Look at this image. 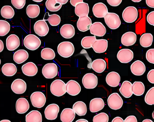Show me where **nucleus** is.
I'll use <instances>...</instances> for the list:
<instances>
[{"label":"nucleus","mask_w":154,"mask_h":122,"mask_svg":"<svg viewBox=\"0 0 154 122\" xmlns=\"http://www.w3.org/2000/svg\"><path fill=\"white\" fill-rule=\"evenodd\" d=\"M29 58V53L24 49H20L14 53L13 59L17 64H21L25 62Z\"/></svg>","instance_id":"obj_31"},{"label":"nucleus","mask_w":154,"mask_h":122,"mask_svg":"<svg viewBox=\"0 0 154 122\" xmlns=\"http://www.w3.org/2000/svg\"><path fill=\"white\" fill-rule=\"evenodd\" d=\"M106 67L107 63L103 59H97L92 62V69L98 73L103 72L105 70Z\"/></svg>","instance_id":"obj_30"},{"label":"nucleus","mask_w":154,"mask_h":122,"mask_svg":"<svg viewBox=\"0 0 154 122\" xmlns=\"http://www.w3.org/2000/svg\"><path fill=\"white\" fill-rule=\"evenodd\" d=\"M30 100L32 105L37 108H41L45 105L46 98L44 93L36 91L31 94Z\"/></svg>","instance_id":"obj_7"},{"label":"nucleus","mask_w":154,"mask_h":122,"mask_svg":"<svg viewBox=\"0 0 154 122\" xmlns=\"http://www.w3.org/2000/svg\"><path fill=\"white\" fill-rule=\"evenodd\" d=\"M2 71L5 76L12 77L17 73V66L13 63H8L2 66Z\"/></svg>","instance_id":"obj_33"},{"label":"nucleus","mask_w":154,"mask_h":122,"mask_svg":"<svg viewBox=\"0 0 154 122\" xmlns=\"http://www.w3.org/2000/svg\"><path fill=\"white\" fill-rule=\"evenodd\" d=\"M154 11L149 13L148 14L146 17L147 21L148 23L150 25H152V26H154Z\"/></svg>","instance_id":"obj_48"},{"label":"nucleus","mask_w":154,"mask_h":122,"mask_svg":"<svg viewBox=\"0 0 154 122\" xmlns=\"http://www.w3.org/2000/svg\"><path fill=\"white\" fill-rule=\"evenodd\" d=\"M44 20H48L51 26H56L59 25L61 22V17L58 14H49V13L46 12L44 16Z\"/></svg>","instance_id":"obj_35"},{"label":"nucleus","mask_w":154,"mask_h":122,"mask_svg":"<svg viewBox=\"0 0 154 122\" xmlns=\"http://www.w3.org/2000/svg\"><path fill=\"white\" fill-rule=\"evenodd\" d=\"M111 122H124V120L120 117H116L112 119Z\"/></svg>","instance_id":"obj_54"},{"label":"nucleus","mask_w":154,"mask_h":122,"mask_svg":"<svg viewBox=\"0 0 154 122\" xmlns=\"http://www.w3.org/2000/svg\"><path fill=\"white\" fill-rule=\"evenodd\" d=\"M92 24L91 18L88 16L80 17L77 22V27L80 31L85 32L90 30Z\"/></svg>","instance_id":"obj_21"},{"label":"nucleus","mask_w":154,"mask_h":122,"mask_svg":"<svg viewBox=\"0 0 154 122\" xmlns=\"http://www.w3.org/2000/svg\"><path fill=\"white\" fill-rule=\"evenodd\" d=\"M121 94L124 97L129 98L132 96V84L128 80L123 81L119 89Z\"/></svg>","instance_id":"obj_27"},{"label":"nucleus","mask_w":154,"mask_h":122,"mask_svg":"<svg viewBox=\"0 0 154 122\" xmlns=\"http://www.w3.org/2000/svg\"><path fill=\"white\" fill-rule=\"evenodd\" d=\"M91 34L95 36L103 37L106 33L105 26L102 23L96 22L91 25L90 28Z\"/></svg>","instance_id":"obj_13"},{"label":"nucleus","mask_w":154,"mask_h":122,"mask_svg":"<svg viewBox=\"0 0 154 122\" xmlns=\"http://www.w3.org/2000/svg\"><path fill=\"white\" fill-rule=\"evenodd\" d=\"M132 2H139L140 1H142V0H131Z\"/></svg>","instance_id":"obj_60"},{"label":"nucleus","mask_w":154,"mask_h":122,"mask_svg":"<svg viewBox=\"0 0 154 122\" xmlns=\"http://www.w3.org/2000/svg\"><path fill=\"white\" fill-rule=\"evenodd\" d=\"M92 11L95 17L98 18H102L108 13V9L104 4L99 2L94 5Z\"/></svg>","instance_id":"obj_15"},{"label":"nucleus","mask_w":154,"mask_h":122,"mask_svg":"<svg viewBox=\"0 0 154 122\" xmlns=\"http://www.w3.org/2000/svg\"><path fill=\"white\" fill-rule=\"evenodd\" d=\"M109 117L105 113H100L94 117L93 122H109Z\"/></svg>","instance_id":"obj_45"},{"label":"nucleus","mask_w":154,"mask_h":122,"mask_svg":"<svg viewBox=\"0 0 154 122\" xmlns=\"http://www.w3.org/2000/svg\"><path fill=\"white\" fill-rule=\"evenodd\" d=\"M32 1H34V2H42L43 0H32Z\"/></svg>","instance_id":"obj_61"},{"label":"nucleus","mask_w":154,"mask_h":122,"mask_svg":"<svg viewBox=\"0 0 154 122\" xmlns=\"http://www.w3.org/2000/svg\"><path fill=\"white\" fill-rule=\"evenodd\" d=\"M74 51V46L70 42H63L59 43L57 47V52L63 58H70L73 54Z\"/></svg>","instance_id":"obj_1"},{"label":"nucleus","mask_w":154,"mask_h":122,"mask_svg":"<svg viewBox=\"0 0 154 122\" xmlns=\"http://www.w3.org/2000/svg\"><path fill=\"white\" fill-rule=\"evenodd\" d=\"M146 70V66L142 61L137 60L131 66V70L133 75L137 76H142Z\"/></svg>","instance_id":"obj_18"},{"label":"nucleus","mask_w":154,"mask_h":122,"mask_svg":"<svg viewBox=\"0 0 154 122\" xmlns=\"http://www.w3.org/2000/svg\"><path fill=\"white\" fill-rule=\"evenodd\" d=\"M12 5L17 9H21L25 6L26 0H11Z\"/></svg>","instance_id":"obj_46"},{"label":"nucleus","mask_w":154,"mask_h":122,"mask_svg":"<svg viewBox=\"0 0 154 122\" xmlns=\"http://www.w3.org/2000/svg\"><path fill=\"white\" fill-rule=\"evenodd\" d=\"M1 64V59H0V65Z\"/></svg>","instance_id":"obj_62"},{"label":"nucleus","mask_w":154,"mask_h":122,"mask_svg":"<svg viewBox=\"0 0 154 122\" xmlns=\"http://www.w3.org/2000/svg\"><path fill=\"white\" fill-rule=\"evenodd\" d=\"M11 88L15 94H24L26 90V83L22 79H17L12 82Z\"/></svg>","instance_id":"obj_14"},{"label":"nucleus","mask_w":154,"mask_h":122,"mask_svg":"<svg viewBox=\"0 0 154 122\" xmlns=\"http://www.w3.org/2000/svg\"><path fill=\"white\" fill-rule=\"evenodd\" d=\"M133 52L129 49H122L120 50L117 54V58L120 62L122 63H128L133 59Z\"/></svg>","instance_id":"obj_11"},{"label":"nucleus","mask_w":154,"mask_h":122,"mask_svg":"<svg viewBox=\"0 0 154 122\" xmlns=\"http://www.w3.org/2000/svg\"><path fill=\"white\" fill-rule=\"evenodd\" d=\"M4 46L3 41L2 40H0V52H2L4 49Z\"/></svg>","instance_id":"obj_55"},{"label":"nucleus","mask_w":154,"mask_h":122,"mask_svg":"<svg viewBox=\"0 0 154 122\" xmlns=\"http://www.w3.org/2000/svg\"><path fill=\"white\" fill-rule=\"evenodd\" d=\"M75 122H89L88 120H86L85 119H80L77 120V121H75Z\"/></svg>","instance_id":"obj_57"},{"label":"nucleus","mask_w":154,"mask_h":122,"mask_svg":"<svg viewBox=\"0 0 154 122\" xmlns=\"http://www.w3.org/2000/svg\"><path fill=\"white\" fill-rule=\"evenodd\" d=\"M40 7L37 5H29L26 8V14L30 18H35L40 13Z\"/></svg>","instance_id":"obj_37"},{"label":"nucleus","mask_w":154,"mask_h":122,"mask_svg":"<svg viewBox=\"0 0 154 122\" xmlns=\"http://www.w3.org/2000/svg\"><path fill=\"white\" fill-rule=\"evenodd\" d=\"M0 122H11L10 120H8V119H4V120H1Z\"/></svg>","instance_id":"obj_59"},{"label":"nucleus","mask_w":154,"mask_h":122,"mask_svg":"<svg viewBox=\"0 0 154 122\" xmlns=\"http://www.w3.org/2000/svg\"><path fill=\"white\" fill-rule=\"evenodd\" d=\"M124 122H138L137 117L134 115H130L126 117Z\"/></svg>","instance_id":"obj_51"},{"label":"nucleus","mask_w":154,"mask_h":122,"mask_svg":"<svg viewBox=\"0 0 154 122\" xmlns=\"http://www.w3.org/2000/svg\"><path fill=\"white\" fill-rule=\"evenodd\" d=\"M121 77L119 74L115 71L109 72L106 77L107 84L109 86L116 87L119 86Z\"/></svg>","instance_id":"obj_19"},{"label":"nucleus","mask_w":154,"mask_h":122,"mask_svg":"<svg viewBox=\"0 0 154 122\" xmlns=\"http://www.w3.org/2000/svg\"><path fill=\"white\" fill-rule=\"evenodd\" d=\"M26 122H42V116L37 110H32L26 116Z\"/></svg>","instance_id":"obj_34"},{"label":"nucleus","mask_w":154,"mask_h":122,"mask_svg":"<svg viewBox=\"0 0 154 122\" xmlns=\"http://www.w3.org/2000/svg\"><path fill=\"white\" fill-rule=\"evenodd\" d=\"M83 2V0H70V3L74 7L76 6V5Z\"/></svg>","instance_id":"obj_52"},{"label":"nucleus","mask_w":154,"mask_h":122,"mask_svg":"<svg viewBox=\"0 0 154 122\" xmlns=\"http://www.w3.org/2000/svg\"><path fill=\"white\" fill-rule=\"evenodd\" d=\"M11 29L10 24L7 21L0 20V36L7 35Z\"/></svg>","instance_id":"obj_43"},{"label":"nucleus","mask_w":154,"mask_h":122,"mask_svg":"<svg viewBox=\"0 0 154 122\" xmlns=\"http://www.w3.org/2000/svg\"><path fill=\"white\" fill-rule=\"evenodd\" d=\"M108 46V41L104 39H96L93 44L92 48L96 53H101L107 50Z\"/></svg>","instance_id":"obj_23"},{"label":"nucleus","mask_w":154,"mask_h":122,"mask_svg":"<svg viewBox=\"0 0 154 122\" xmlns=\"http://www.w3.org/2000/svg\"><path fill=\"white\" fill-rule=\"evenodd\" d=\"M59 106L56 104H52L48 105L45 111V117L48 120H53L56 119L59 113Z\"/></svg>","instance_id":"obj_12"},{"label":"nucleus","mask_w":154,"mask_h":122,"mask_svg":"<svg viewBox=\"0 0 154 122\" xmlns=\"http://www.w3.org/2000/svg\"><path fill=\"white\" fill-rule=\"evenodd\" d=\"M145 91V86L141 81H135L132 84V93L135 95H142L144 94Z\"/></svg>","instance_id":"obj_38"},{"label":"nucleus","mask_w":154,"mask_h":122,"mask_svg":"<svg viewBox=\"0 0 154 122\" xmlns=\"http://www.w3.org/2000/svg\"><path fill=\"white\" fill-rule=\"evenodd\" d=\"M35 33L40 37L46 36L49 32V27L45 20H39L34 24Z\"/></svg>","instance_id":"obj_10"},{"label":"nucleus","mask_w":154,"mask_h":122,"mask_svg":"<svg viewBox=\"0 0 154 122\" xmlns=\"http://www.w3.org/2000/svg\"><path fill=\"white\" fill-rule=\"evenodd\" d=\"M41 58L46 60H51L55 58L56 54L54 50L50 48H45L41 51Z\"/></svg>","instance_id":"obj_41"},{"label":"nucleus","mask_w":154,"mask_h":122,"mask_svg":"<svg viewBox=\"0 0 154 122\" xmlns=\"http://www.w3.org/2000/svg\"><path fill=\"white\" fill-rule=\"evenodd\" d=\"M142 122H153L152 120H150L149 119H146L145 120H143Z\"/></svg>","instance_id":"obj_58"},{"label":"nucleus","mask_w":154,"mask_h":122,"mask_svg":"<svg viewBox=\"0 0 154 122\" xmlns=\"http://www.w3.org/2000/svg\"><path fill=\"white\" fill-rule=\"evenodd\" d=\"M145 101L147 105H154V87H152L146 94Z\"/></svg>","instance_id":"obj_44"},{"label":"nucleus","mask_w":154,"mask_h":122,"mask_svg":"<svg viewBox=\"0 0 154 122\" xmlns=\"http://www.w3.org/2000/svg\"><path fill=\"white\" fill-rule=\"evenodd\" d=\"M24 46L27 48L31 51L37 49L41 44L40 39L34 34L27 35L23 41Z\"/></svg>","instance_id":"obj_3"},{"label":"nucleus","mask_w":154,"mask_h":122,"mask_svg":"<svg viewBox=\"0 0 154 122\" xmlns=\"http://www.w3.org/2000/svg\"><path fill=\"white\" fill-rule=\"evenodd\" d=\"M72 108L75 113L80 116H85L87 113V106L82 101H79L75 102L73 105Z\"/></svg>","instance_id":"obj_32"},{"label":"nucleus","mask_w":154,"mask_h":122,"mask_svg":"<svg viewBox=\"0 0 154 122\" xmlns=\"http://www.w3.org/2000/svg\"><path fill=\"white\" fill-rule=\"evenodd\" d=\"M60 33L62 37L65 39H70L73 38L75 34V30L72 24H65L60 29Z\"/></svg>","instance_id":"obj_24"},{"label":"nucleus","mask_w":154,"mask_h":122,"mask_svg":"<svg viewBox=\"0 0 154 122\" xmlns=\"http://www.w3.org/2000/svg\"><path fill=\"white\" fill-rule=\"evenodd\" d=\"M122 16L124 21L131 23L137 19L138 11L137 9L134 6H128L123 11Z\"/></svg>","instance_id":"obj_5"},{"label":"nucleus","mask_w":154,"mask_h":122,"mask_svg":"<svg viewBox=\"0 0 154 122\" xmlns=\"http://www.w3.org/2000/svg\"><path fill=\"white\" fill-rule=\"evenodd\" d=\"M96 40L95 36H86L84 37L81 41L82 47L85 49L92 48L93 44Z\"/></svg>","instance_id":"obj_42"},{"label":"nucleus","mask_w":154,"mask_h":122,"mask_svg":"<svg viewBox=\"0 0 154 122\" xmlns=\"http://www.w3.org/2000/svg\"><path fill=\"white\" fill-rule=\"evenodd\" d=\"M66 85V92L71 95H77L81 92V86L75 80H69Z\"/></svg>","instance_id":"obj_16"},{"label":"nucleus","mask_w":154,"mask_h":122,"mask_svg":"<svg viewBox=\"0 0 154 122\" xmlns=\"http://www.w3.org/2000/svg\"><path fill=\"white\" fill-rule=\"evenodd\" d=\"M23 73L28 77L35 76L38 71L36 65L32 62H29L24 64L22 67Z\"/></svg>","instance_id":"obj_26"},{"label":"nucleus","mask_w":154,"mask_h":122,"mask_svg":"<svg viewBox=\"0 0 154 122\" xmlns=\"http://www.w3.org/2000/svg\"><path fill=\"white\" fill-rule=\"evenodd\" d=\"M20 45V40L16 34H12L7 38L6 46L9 51H14Z\"/></svg>","instance_id":"obj_20"},{"label":"nucleus","mask_w":154,"mask_h":122,"mask_svg":"<svg viewBox=\"0 0 154 122\" xmlns=\"http://www.w3.org/2000/svg\"><path fill=\"white\" fill-rule=\"evenodd\" d=\"M105 106L104 101L102 98H96L90 101L89 108L92 113H96L103 109Z\"/></svg>","instance_id":"obj_22"},{"label":"nucleus","mask_w":154,"mask_h":122,"mask_svg":"<svg viewBox=\"0 0 154 122\" xmlns=\"http://www.w3.org/2000/svg\"><path fill=\"white\" fill-rule=\"evenodd\" d=\"M148 80L150 83L154 84V70L152 69L149 70L147 76Z\"/></svg>","instance_id":"obj_49"},{"label":"nucleus","mask_w":154,"mask_h":122,"mask_svg":"<svg viewBox=\"0 0 154 122\" xmlns=\"http://www.w3.org/2000/svg\"><path fill=\"white\" fill-rule=\"evenodd\" d=\"M107 2L112 6H118L120 5L122 0H107Z\"/></svg>","instance_id":"obj_50"},{"label":"nucleus","mask_w":154,"mask_h":122,"mask_svg":"<svg viewBox=\"0 0 154 122\" xmlns=\"http://www.w3.org/2000/svg\"><path fill=\"white\" fill-rule=\"evenodd\" d=\"M1 15L3 18L7 19H11L15 15V11L11 6L5 5L2 8L1 11Z\"/></svg>","instance_id":"obj_39"},{"label":"nucleus","mask_w":154,"mask_h":122,"mask_svg":"<svg viewBox=\"0 0 154 122\" xmlns=\"http://www.w3.org/2000/svg\"><path fill=\"white\" fill-rule=\"evenodd\" d=\"M146 59L149 63H154V49H149L146 53Z\"/></svg>","instance_id":"obj_47"},{"label":"nucleus","mask_w":154,"mask_h":122,"mask_svg":"<svg viewBox=\"0 0 154 122\" xmlns=\"http://www.w3.org/2000/svg\"><path fill=\"white\" fill-rule=\"evenodd\" d=\"M82 82L85 88L87 89H93L98 85V77L94 73H87L83 77Z\"/></svg>","instance_id":"obj_8"},{"label":"nucleus","mask_w":154,"mask_h":122,"mask_svg":"<svg viewBox=\"0 0 154 122\" xmlns=\"http://www.w3.org/2000/svg\"><path fill=\"white\" fill-rule=\"evenodd\" d=\"M58 67L54 63H49L46 64L42 69V74L47 79H53L57 76Z\"/></svg>","instance_id":"obj_9"},{"label":"nucleus","mask_w":154,"mask_h":122,"mask_svg":"<svg viewBox=\"0 0 154 122\" xmlns=\"http://www.w3.org/2000/svg\"><path fill=\"white\" fill-rule=\"evenodd\" d=\"M75 117V113L72 109L64 108L60 115V119L62 122H72Z\"/></svg>","instance_id":"obj_28"},{"label":"nucleus","mask_w":154,"mask_h":122,"mask_svg":"<svg viewBox=\"0 0 154 122\" xmlns=\"http://www.w3.org/2000/svg\"><path fill=\"white\" fill-rule=\"evenodd\" d=\"M29 104L27 99L25 98H20L16 102V110L20 114H24L28 111Z\"/></svg>","instance_id":"obj_25"},{"label":"nucleus","mask_w":154,"mask_h":122,"mask_svg":"<svg viewBox=\"0 0 154 122\" xmlns=\"http://www.w3.org/2000/svg\"><path fill=\"white\" fill-rule=\"evenodd\" d=\"M50 91L54 95L62 96L66 92V85L63 80L57 79L54 80L50 86Z\"/></svg>","instance_id":"obj_2"},{"label":"nucleus","mask_w":154,"mask_h":122,"mask_svg":"<svg viewBox=\"0 0 154 122\" xmlns=\"http://www.w3.org/2000/svg\"><path fill=\"white\" fill-rule=\"evenodd\" d=\"M107 102L109 107L113 110L120 109L123 104L122 98L117 93L111 94L108 97Z\"/></svg>","instance_id":"obj_6"},{"label":"nucleus","mask_w":154,"mask_h":122,"mask_svg":"<svg viewBox=\"0 0 154 122\" xmlns=\"http://www.w3.org/2000/svg\"><path fill=\"white\" fill-rule=\"evenodd\" d=\"M63 5L57 2V0H47L45 3L46 7L48 11L56 12L61 9Z\"/></svg>","instance_id":"obj_40"},{"label":"nucleus","mask_w":154,"mask_h":122,"mask_svg":"<svg viewBox=\"0 0 154 122\" xmlns=\"http://www.w3.org/2000/svg\"><path fill=\"white\" fill-rule=\"evenodd\" d=\"M146 4L149 7L154 8V0H146Z\"/></svg>","instance_id":"obj_53"},{"label":"nucleus","mask_w":154,"mask_h":122,"mask_svg":"<svg viewBox=\"0 0 154 122\" xmlns=\"http://www.w3.org/2000/svg\"><path fill=\"white\" fill-rule=\"evenodd\" d=\"M153 37L150 33H145L142 34L140 39V45L144 48H148L151 46L153 42Z\"/></svg>","instance_id":"obj_36"},{"label":"nucleus","mask_w":154,"mask_h":122,"mask_svg":"<svg viewBox=\"0 0 154 122\" xmlns=\"http://www.w3.org/2000/svg\"><path fill=\"white\" fill-rule=\"evenodd\" d=\"M89 5L86 3L81 2L76 5L75 6V14L78 17L88 16L89 13Z\"/></svg>","instance_id":"obj_29"},{"label":"nucleus","mask_w":154,"mask_h":122,"mask_svg":"<svg viewBox=\"0 0 154 122\" xmlns=\"http://www.w3.org/2000/svg\"><path fill=\"white\" fill-rule=\"evenodd\" d=\"M103 18L105 23L111 30L118 29L121 24L119 16L114 13L108 12Z\"/></svg>","instance_id":"obj_4"},{"label":"nucleus","mask_w":154,"mask_h":122,"mask_svg":"<svg viewBox=\"0 0 154 122\" xmlns=\"http://www.w3.org/2000/svg\"><path fill=\"white\" fill-rule=\"evenodd\" d=\"M57 2L62 5L66 4L68 2V0H57Z\"/></svg>","instance_id":"obj_56"},{"label":"nucleus","mask_w":154,"mask_h":122,"mask_svg":"<svg viewBox=\"0 0 154 122\" xmlns=\"http://www.w3.org/2000/svg\"><path fill=\"white\" fill-rule=\"evenodd\" d=\"M137 34L132 32H128L122 35L121 43L124 46H131L134 45L137 41Z\"/></svg>","instance_id":"obj_17"}]
</instances>
